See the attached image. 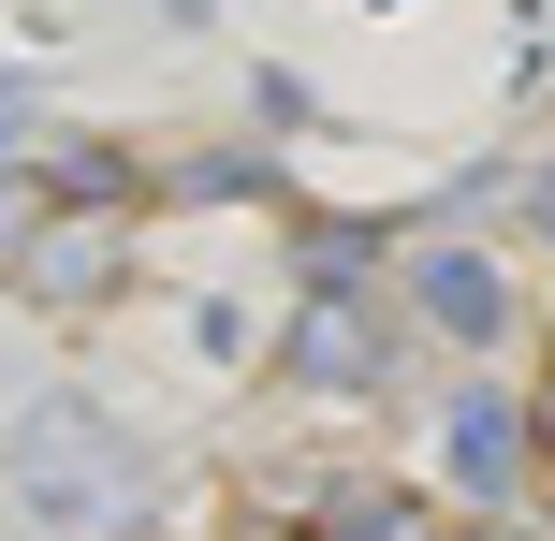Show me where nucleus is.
Segmentation results:
<instances>
[{
	"label": "nucleus",
	"instance_id": "1",
	"mask_svg": "<svg viewBox=\"0 0 555 541\" xmlns=\"http://www.w3.org/2000/svg\"><path fill=\"white\" fill-rule=\"evenodd\" d=\"M0 484H15V513L29 527H59V541H88V527H117L146 498V454L103 425L88 396H44V410H15V454H0Z\"/></svg>",
	"mask_w": 555,
	"mask_h": 541
},
{
	"label": "nucleus",
	"instance_id": "2",
	"mask_svg": "<svg viewBox=\"0 0 555 541\" xmlns=\"http://www.w3.org/2000/svg\"><path fill=\"white\" fill-rule=\"evenodd\" d=\"M117 249H132V234H117V205H59L44 234H15V279L44 293V308H88V293L117 279Z\"/></svg>",
	"mask_w": 555,
	"mask_h": 541
},
{
	"label": "nucleus",
	"instance_id": "3",
	"mask_svg": "<svg viewBox=\"0 0 555 541\" xmlns=\"http://www.w3.org/2000/svg\"><path fill=\"white\" fill-rule=\"evenodd\" d=\"M410 308L439 322V337H468V351L512 337V279H498L482 249H424V263H410Z\"/></svg>",
	"mask_w": 555,
	"mask_h": 541
},
{
	"label": "nucleus",
	"instance_id": "4",
	"mask_svg": "<svg viewBox=\"0 0 555 541\" xmlns=\"http://www.w3.org/2000/svg\"><path fill=\"white\" fill-rule=\"evenodd\" d=\"M439 454H453V484H468V498H512V484H527V410H512L498 381H482V396H453Z\"/></svg>",
	"mask_w": 555,
	"mask_h": 541
},
{
	"label": "nucleus",
	"instance_id": "5",
	"mask_svg": "<svg viewBox=\"0 0 555 541\" xmlns=\"http://www.w3.org/2000/svg\"><path fill=\"white\" fill-rule=\"evenodd\" d=\"M293 366H307V381H336V396H365V381L395 366V337H380V308L322 293V308H307V337H293Z\"/></svg>",
	"mask_w": 555,
	"mask_h": 541
},
{
	"label": "nucleus",
	"instance_id": "6",
	"mask_svg": "<svg viewBox=\"0 0 555 541\" xmlns=\"http://www.w3.org/2000/svg\"><path fill=\"white\" fill-rule=\"evenodd\" d=\"M322 541H439V527H424V498L351 484V498H322Z\"/></svg>",
	"mask_w": 555,
	"mask_h": 541
},
{
	"label": "nucleus",
	"instance_id": "7",
	"mask_svg": "<svg viewBox=\"0 0 555 541\" xmlns=\"http://www.w3.org/2000/svg\"><path fill=\"white\" fill-rule=\"evenodd\" d=\"M15 146H29V88L0 74V162H15Z\"/></svg>",
	"mask_w": 555,
	"mask_h": 541
},
{
	"label": "nucleus",
	"instance_id": "8",
	"mask_svg": "<svg viewBox=\"0 0 555 541\" xmlns=\"http://www.w3.org/2000/svg\"><path fill=\"white\" fill-rule=\"evenodd\" d=\"M541 234H555V176H541Z\"/></svg>",
	"mask_w": 555,
	"mask_h": 541
}]
</instances>
